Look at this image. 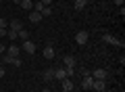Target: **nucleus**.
Listing matches in <instances>:
<instances>
[{
	"label": "nucleus",
	"mask_w": 125,
	"mask_h": 92,
	"mask_svg": "<svg viewBox=\"0 0 125 92\" xmlns=\"http://www.w3.org/2000/svg\"><path fill=\"white\" fill-rule=\"evenodd\" d=\"M42 54H44V59L52 61V59H54V54H56V53H54V44H52V42H48V44L44 46V53H42Z\"/></svg>",
	"instance_id": "nucleus-5"
},
{
	"label": "nucleus",
	"mask_w": 125,
	"mask_h": 92,
	"mask_svg": "<svg viewBox=\"0 0 125 92\" xmlns=\"http://www.w3.org/2000/svg\"><path fill=\"white\" fill-rule=\"evenodd\" d=\"M6 38H9V40H17L19 36H17V31H15V29H9V31H6Z\"/></svg>",
	"instance_id": "nucleus-20"
},
{
	"label": "nucleus",
	"mask_w": 125,
	"mask_h": 92,
	"mask_svg": "<svg viewBox=\"0 0 125 92\" xmlns=\"http://www.w3.org/2000/svg\"><path fill=\"white\" fill-rule=\"evenodd\" d=\"M42 78H44V82H52V79H54V67H50V69H44Z\"/></svg>",
	"instance_id": "nucleus-11"
},
{
	"label": "nucleus",
	"mask_w": 125,
	"mask_h": 92,
	"mask_svg": "<svg viewBox=\"0 0 125 92\" xmlns=\"http://www.w3.org/2000/svg\"><path fill=\"white\" fill-rule=\"evenodd\" d=\"M0 65H2V63H0Z\"/></svg>",
	"instance_id": "nucleus-30"
},
{
	"label": "nucleus",
	"mask_w": 125,
	"mask_h": 92,
	"mask_svg": "<svg viewBox=\"0 0 125 92\" xmlns=\"http://www.w3.org/2000/svg\"><path fill=\"white\" fill-rule=\"evenodd\" d=\"M92 86H94V78L90 73H85L83 79H81V88H83V90H92Z\"/></svg>",
	"instance_id": "nucleus-8"
},
{
	"label": "nucleus",
	"mask_w": 125,
	"mask_h": 92,
	"mask_svg": "<svg viewBox=\"0 0 125 92\" xmlns=\"http://www.w3.org/2000/svg\"><path fill=\"white\" fill-rule=\"evenodd\" d=\"M88 40H90V34H88L85 29H81V31H77V34H75V42L79 44V46H85Z\"/></svg>",
	"instance_id": "nucleus-1"
},
{
	"label": "nucleus",
	"mask_w": 125,
	"mask_h": 92,
	"mask_svg": "<svg viewBox=\"0 0 125 92\" xmlns=\"http://www.w3.org/2000/svg\"><path fill=\"white\" fill-rule=\"evenodd\" d=\"M4 78V65H0V79Z\"/></svg>",
	"instance_id": "nucleus-23"
},
{
	"label": "nucleus",
	"mask_w": 125,
	"mask_h": 92,
	"mask_svg": "<svg viewBox=\"0 0 125 92\" xmlns=\"http://www.w3.org/2000/svg\"><path fill=\"white\" fill-rule=\"evenodd\" d=\"M73 6H75V11H83L88 6V2L85 0H73Z\"/></svg>",
	"instance_id": "nucleus-15"
},
{
	"label": "nucleus",
	"mask_w": 125,
	"mask_h": 92,
	"mask_svg": "<svg viewBox=\"0 0 125 92\" xmlns=\"http://www.w3.org/2000/svg\"><path fill=\"white\" fill-rule=\"evenodd\" d=\"M21 9L23 11H33V2L31 0H21Z\"/></svg>",
	"instance_id": "nucleus-16"
},
{
	"label": "nucleus",
	"mask_w": 125,
	"mask_h": 92,
	"mask_svg": "<svg viewBox=\"0 0 125 92\" xmlns=\"http://www.w3.org/2000/svg\"><path fill=\"white\" fill-rule=\"evenodd\" d=\"M42 19H44V17H42V13H38V11H31V13H29V21L31 23H40Z\"/></svg>",
	"instance_id": "nucleus-13"
},
{
	"label": "nucleus",
	"mask_w": 125,
	"mask_h": 92,
	"mask_svg": "<svg viewBox=\"0 0 125 92\" xmlns=\"http://www.w3.org/2000/svg\"><path fill=\"white\" fill-rule=\"evenodd\" d=\"M102 42H104V44H111V46H123V42L117 40L113 34H102Z\"/></svg>",
	"instance_id": "nucleus-2"
},
{
	"label": "nucleus",
	"mask_w": 125,
	"mask_h": 92,
	"mask_svg": "<svg viewBox=\"0 0 125 92\" xmlns=\"http://www.w3.org/2000/svg\"><path fill=\"white\" fill-rule=\"evenodd\" d=\"M6 31H9V27H0V38H4Z\"/></svg>",
	"instance_id": "nucleus-21"
},
{
	"label": "nucleus",
	"mask_w": 125,
	"mask_h": 92,
	"mask_svg": "<svg viewBox=\"0 0 125 92\" xmlns=\"http://www.w3.org/2000/svg\"><path fill=\"white\" fill-rule=\"evenodd\" d=\"M52 9H50V6H44V11H42V17H52Z\"/></svg>",
	"instance_id": "nucleus-19"
},
{
	"label": "nucleus",
	"mask_w": 125,
	"mask_h": 92,
	"mask_svg": "<svg viewBox=\"0 0 125 92\" xmlns=\"http://www.w3.org/2000/svg\"><path fill=\"white\" fill-rule=\"evenodd\" d=\"M0 27H9V21H6V19H4V17L0 19Z\"/></svg>",
	"instance_id": "nucleus-22"
},
{
	"label": "nucleus",
	"mask_w": 125,
	"mask_h": 92,
	"mask_svg": "<svg viewBox=\"0 0 125 92\" xmlns=\"http://www.w3.org/2000/svg\"><path fill=\"white\" fill-rule=\"evenodd\" d=\"M90 75H92L94 79H106V78H108V71H106V69H102V67H98V69H94Z\"/></svg>",
	"instance_id": "nucleus-6"
},
{
	"label": "nucleus",
	"mask_w": 125,
	"mask_h": 92,
	"mask_svg": "<svg viewBox=\"0 0 125 92\" xmlns=\"http://www.w3.org/2000/svg\"><path fill=\"white\" fill-rule=\"evenodd\" d=\"M113 2H115L117 6H123V2H125V0H113Z\"/></svg>",
	"instance_id": "nucleus-24"
},
{
	"label": "nucleus",
	"mask_w": 125,
	"mask_h": 92,
	"mask_svg": "<svg viewBox=\"0 0 125 92\" xmlns=\"http://www.w3.org/2000/svg\"><path fill=\"white\" fill-rule=\"evenodd\" d=\"M33 11H38V13H42V11H44V4H42L40 0H36V2H33Z\"/></svg>",
	"instance_id": "nucleus-18"
},
{
	"label": "nucleus",
	"mask_w": 125,
	"mask_h": 92,
	"mask_svg": "<svg viewBox=\"0 0 125 92\" xmlns=\"http://www.w3.org/2000/svg\"><path fill=\"white\" fill-rule=\"evenodd\" d=\"M19 53H21L19 46H6V54H10V57H19Z\"/></svg>",
	"instance_id": "nucleus-14"
},
{
	"label": "nucleus",
	"mask_w": 125,
	"mask_h": 92,
	"mask_svg": "<svg viewBox=\"0 0 125 92\" xmlns=\"http://www.w3.org/2000/svg\"><path fill=\"white\" fill-rule=\"evenodd\" d=\"M9 29L19 31V29H23V23L19 21V19H10V21H9Z\"/></svg>",
	"instance_id": "nucleus-10"
},
{
	"label": "nucleus",
	"mask_w": 125,
	"mask_h": 92,
	"mask_svg": "<svg viewBox=\"0 0 125 92\" xmlns=\"http://www.w3.org/2000/svg\"><path fill=\"white\" fill-rule=\"evenodd\" d=\"M4 50H6V46H4V44H0V54H4Z\"/></svg>",
	"instance_id": "nucleus-25"
},
{
	"label": "nucleus",
	"mask_w": 125,
	"mask_h": 92,
	"mask_svg": "<svg viewBox=\"0 0 125 92\" xmlns=\"http://www.w3.org/2000/svg\"><path fill=\"white\" fill-rule=\"evenodd\" d=\"M0 6H2V2H0Z\"/></svg>",
	"instance_id": "nucleus-28"
},
{
	"label": "nucleus",
	"mask_w": 125,
	"mask_h": 92,
	"mask_svg": "<svg viewBox=\"0 0 125 92\" xmlns=\"http://www.w3.org/2000/svg\"><path fill=\"white\" fill-rule=\"evenodd\" d=\"M85 2H94V0H85Z\"/></svg>",
	"instance_id": "nucleus-27"
},
{
	"label": "nucleus",
	"mask_w": 125,
	"mask_h": 92,
	"mask_svg": "<svg viewBox=\"0 0 125 92\" xmlns=\"http://www.w3.org/2000/svg\"><path fill=\"white\" fill-rule=\"evenodd\" d=\"M67 78V69H65V67H54V79H65Z\"/></svg>",
	"instance_id": "nucleus-9"
},
{
	"label": "nucleus",
	"mask_w": 125,
	"mask_h": 92,
	"mask_svg": "<svg viewBox=\"0 0 125 92\" xmlns=\"http://www.w3.org/2000/svg\"><path fill=\"white\" fill-rule=\"evenodd\" d=\"M62 92H67V90H62Z\"/></svg>",
	"instance_id": "nucleus-29"
},
{
	"label": "nucleus",
	"mask_w": 125,
	"mask_h": 92,
	"mask_svg": "<svg viewBox=\"0 0 125 92\" xmlns=\"http://www.w3.org/2000/svg\"><path fill=\"white\" fill-rule=\"evenodd\" d=\"M17 36L21 38V42H23V40H29V31H27V29H19Z\"/></svg>",
	"instance_id": "nucleus-17"
},
{
	"label": "nucleus",
	"mask_w": 125,
	"mask_h": 92,
	"mask_svg": "<svg viewBox=\"0 0 125 92\" xmlns=\"http://www.w3.org/2000/svg\"><path fill=\"white\" fill-rule=\"evenodd\" d=\"M2 65H4V63H9V65H15V67H21V59L19 57H10V54H6L4 53V59H2Z\"/></svg>",
	"instance_id": "nucleus-3"
},
{
	"label": "nucleus",
	"mask_w": 125,
	"mask_h": 92,
	"mask_svg": "<svg viewBox=\"0 0 125 92\" xmlns=\"http://www.w3.org/2000/svg\"><path fill=\"white\" fill-rule=\"evenodd\" d=\"M94 92H106V79H94Z\"/></svg>",
	"instance_id": "nucleus-7"
},
{
	"label": "nucleus",
	"mask_w": 125,
	"mask_h": 92,
	"mask_svg": "<svg viewBox=\"0 0 125 92\" xmlns=\"http://www.w3.org/2000/svg\"><path fill=\"white\" fill-rule=\"evenodd\" d=\"M21 48H23V53L33 54V53H36V44L31 42V40H23V42H21Z\"/></svg>",
	"instance_id": "nucleus-4"
},
{
	"label": "nucleus",
	"mask_w": 125,
	"mask_h": 92,
	"mask_svg": "<svg viewBox=\"0 0 125 92\" xmlns=\"http://www.w3.org/2000/svg\"><path fill=\"white\" fill-rule=\"evenodd\" d=\"M42 92H50V88H44V90H42Z\"/></svg>",
	"instance_id": "nucleus-26"
},
{
	"label": "nucleus",
	"mask_w": 125,
	"mask_h": 92,
	"mask_svg": "<svg viewBox=\"0 0 125 92\" xmlns=\"http://www.w3.org/2000/svg\"><path fill=\"white\" fill-rule=\"evenodd\" d=\"M61 84H62V90H67V92H71V90H73V79H71V78L61 79Z\"/></svg>",
	"instance_id": "nucleus-12"
}]
</instances>
